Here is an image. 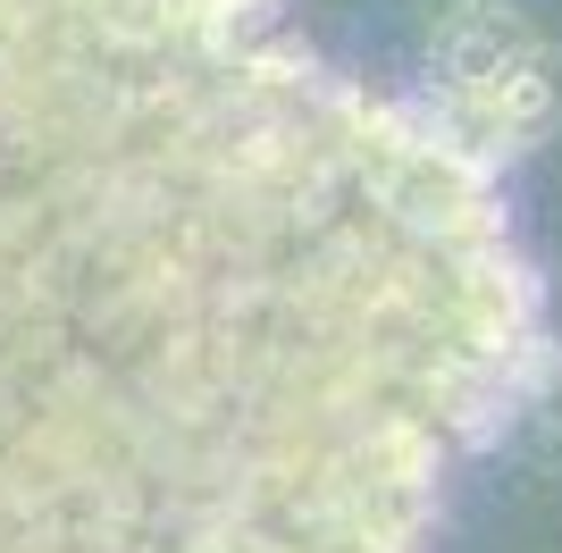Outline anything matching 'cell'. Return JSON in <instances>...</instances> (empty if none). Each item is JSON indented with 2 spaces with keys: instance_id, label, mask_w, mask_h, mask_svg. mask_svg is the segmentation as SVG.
Listing matches in <instances>:
<instances>
[{
  "instance_id": "cell-1",
  "label": "cell",
  "mask_w": 562,
  "mask_h": 553,
  "mask_svg": "<svg viewBox=\"0 0 562 553\" xmlns=\"http://www.w3.org/2000/svg\"><path fill=\"white\" fill-rule=\"evenodd\" d=\"M546 394L428 101L244 0H0V553H428Z\"/></svg>"
},
{
  "instance_id": "cell-2",
  "label": "cell",
  "mask_w": 562,
  "mask_h": 553,
  "mask_svg": "<svg viewBox=\"0 0 562 553\" xmlns=\"http://www.w3.org/2000/svg\"><path fill=\"white\" fill-rule=\"evenodd\" d=\"M428 110L446 117V135L462 143V151H479L487 168L529 160V151H546L554 126H562V43H546L538 25H529L520 50L495 76H479L470 92L428 101Z\"/></svg>"
},
{
  "instance_id": "cell-3",
  "label": "cell",
  "mask_w": 562,
  "mask_h": 553,
  "mask_svg": "<svg viewBox=\"0 0 562 553\" xmlns=\"http://www.w3.org/2000/svg\"><path fill=\"white\" fill-rule=\"evenodd\" d=\"M529 18L513 0H462V9H437L420 43V101H446V92H470L479 76H495L520 50Z\"/></svg>"
},
{
  "instance_id": "cell-4",
  "label": "cell",
  "mask_w": 562,
  "mask_h": 553,
  "mask_svg": "<svg viewBox=\"0 0 562 553\" xmlns=\"http://www.w3.org/2000/svg\"><path fill=\"white\" fill-rule=\"evenodd\" d=\"M244 9H252V18H285V0H244Z\"/></svg>"
},
{
  "instance_id": "cell-5",
  "label": "cell",
  "mask_w": 562,
  "mask_h": 553,
  "mask_svg": "<svg viewBox=\"0 0 562 553\" xmlns=\"http://www.w3.org/2000/svg\"><path fill=\"white\" fill-rule=\"evenodd\" d=\"M437 9H462V0H437Z\"/></svg>"
}]
</instances>
